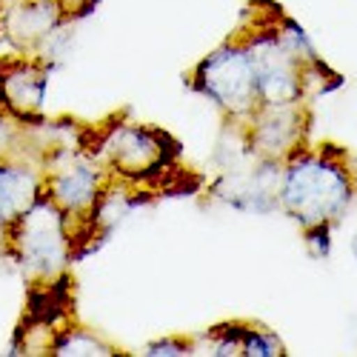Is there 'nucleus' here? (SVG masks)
I'll use <instances>...</instances> for the list:
<instances>
[{
    "instance_id": "f257e3e1",
    "label": "nucleus",
    "mask_w": 357,
    "mask_h": 357,
    "mask_svg": "<svg viewBox=\"0 0 357 357\" xmlns=\"http://www.w3.org/2000/svg\"><path fill=\"white\" fill-rule=\"evenodd\" d=\"M357 195L354 169L335 146H303L280 166L278 209L306 231L335 229Z\"/></svg>"
},
{
    "instance_id": "f03ea898",
    "label": "nucleus",
    "mask_w": 357,
    "mask_h": 357,
    "mask_svg": "<svg viewBox=\"0 0 357 357\" xmlns=\"http://www.w3.org/2000/svg\"><path fill=\"white\" fill-rule=\"evenodd\" d=\"M0 255L20 272L29 294L63 286L77 260L69 218L46 195L38 197L15 223L0 229Z\"/></svg>"
},
{
    "instance_id": "7ed1b4c3",
    "label": "nucleus",
    "mask_w": 357,
    "mask_h": 357,
    "mask_svg": "<svg viewBox=\"0 0 357 357\" xmlns=\"http://www.w3.org/2000/svg\"><path fill=\"white\" fill-rule=\"evenodd\" d=\"M189 83L197 95L212 100L223 112L226 121H249L260 106V95L243 26H237V32L229 40L203 57Z\"/></svg>"
},
{
    "instance_id": "20e7f679",
    "label": "nucleus",
    "mask_w": 357,
    "mask_h": 357,
    "mask_svg": "<svg viewBox=\"0 0 357 357\" xmlns=\"http://www.w3.org/2000/svg\"><path fill=\"white\" fill-rule=\"evenodd\" d=\"M92 152L112 177L143 186L169 169L174 143L146 123H109L95 135Z\"/></svg>"
},
{
    "instance_id": "39448f33",
    "label": "nucleus",
    "mask_w": 357,
    "mask_h": 357,
    "mask_svg": "<svg viewBox=\"0 0 357 357\" xmlns=\"http://www.w3.org/2000/svg\"><path fill=\"white\" fill-rule=\"evenodd\" d=\"M63 23L72 17L61 0H9L0 6V40L17 57H35Z\"/></svg>"
},
{
    "instance_id": "423d86ee",
    "label": "nucleus",
    "mask_w": 357,
    "mask_h": 357,
    "mask_svg": "<svg viewBox=\"0 0 357 357\" xmlns=\"http://www.w3.org/2000/svg\"><path fill=\"white\" fill-rule=\"evenodd\" d=\"M243 126L257 158L283 163L289 155L306 146L309 109L306 103L257 106L249 121H243Z\"/></svg>"
},
{
    "instance_id": "0eeeda50",
    "label": "nucleus",
    "mask_w": 357,
    "mask_h": 357,
    "mask_svg": "<svg viewBox=\"0 0 357 357\" xmlns=\"http://www.w3.org/2000/svg\"><path fill=\"white\" fill-rule=\"evenodd\" d=\"M280 166L278 160H263L237 169L220 172L218 181L209 186V195L223 206L243 215H269L278 209V189H280Z\"/></svg>"
},
{
    "instance_id": "6e6552de",
    "label": "nucleus",
    "mask_w": 357,
    "mask_h": 357,
    "mask_svg": "<svg viewBox=\"0 0 357 357\" xmlns=\"http://www.w3.org/2000/svg\"><path fill=\"white\" fill-rule=\"evenodd\" d=\"M49 66L38 57H0V106L20 121H38L46 89H49Z\"/></svg>"
},
{
    "instance_id": "1a4fd4ad",
    "label": "nucleus",
    "mask_w": 357,
    "mask_h": 357,
    "mask_svg": "<svg viewBox=\"0 0 357 357\" xmlns=\"http://www.w3.org/2000/svg\"><path fill=\"white\" fill-rule=\"evenodd\" d=\"M43 197V169L23 158H0V229Z\"/></svg>"
},
{
    "instance_id": "9d476101",
    "label": "nucleus",
    "mask_w": 357,
    "mask_h": 357,
    "mask_svg": "<svg viewBox=\"0 0 357 357\" xmlns=\"http://www.w3.org/2000/svg\"><path fill=\"white\" fill-rule=\"evenodd\" d=\"M49 354H57V357H112V354H117V349L112 343H106L103 337H98L95 332H89L86 326L66 323L63 329L57 332Z\"/></svg>"
},
{
    "instance_id": "9b49d317",
    "label": "nucleus",
    "mask_w": 357,
    "mask_h": 357,
    "mask_svg": "<svg viewBox=\"0 0 357 357\" xmlns=\"http://www.w3.org/2000/svg\"><path fill=\"white\" fill-rule=\"evenodd\" d=\"M243 354L246 357H280L286 351H283L280 337L272 329H266L260 323H243Z\"/></svg>"
},
{
    "instance_id": "f8f14e48",
    "label": "nucleus",
    "mask_w": 357,
    "mask_h": 357,
    "mask_svg": "<svg viewBox=\"0 0 357 357\" xmlns=\"http://www.w3.org/2000/svg\"><path fill=\"white\" fill-rule=\"evenodd\" d=\"M143 357H183V354H195V340L186 337H160L155 343H149L140 349Z\"/></svg>"
},
{
    "instance_id": "ddd939ff",
    "label": "nucleus",
    "mask_w": 357,
    "mask_h": 357,
    "mask_svg": "<svg viewBox=\"0 0 357 357\" xmlns=\"http://www.w3.org/2000/svg\"><path fill=\"white\" fill-rule=\"evenodd\" d=\"M351 255H354V260H357V234L351 237Z\"/></svg>"
}]
</instances>
